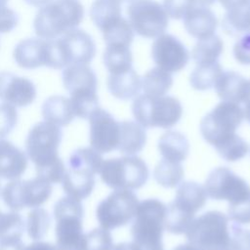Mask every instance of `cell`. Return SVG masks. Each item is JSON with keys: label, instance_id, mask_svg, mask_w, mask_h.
Here are the masks:
<instances>
[{"label": "cell", "instance_id": "6da1fadb", "mask_svg": "<svg viewBox=\"0 0 250 250\" xmlns=\"http://www.w3.org/2000/svg\"><path fill=\"white\" fill-rule=\"evenodd\" d=\"M103 161L101 153L92 147L74 150L62 180V189L67 196L78 200L87 198L93 191L95 175L100 172Z\"/></svg>", "mask_w": 250, "mask_h": 250}, {"label": "cell", "instance_id": "7a4b0ae2", "mask_svg": "<svg viewBox=\"0 0 250 250\" xmlns=\"http://www.w3.org/2000/svg\"><path fill=\"white\" fill-rule=\"evenodd\" d=\"M84 17L78 0H54L40 7L34 21L35 33L44 39H55L76 28Z\"/></svg>", "mask_w": 250, "mask_h": 250}, {"label": "cell", "instance_id": "3957f363", "mask_svg": "<svg viewBox=\"0 0 250 250\" xmlns=\"http://www.w3.org/2000/svg\"><path fill=\"white\" fill-rule=\"evenodd\" d=\"M96 55V45L86 31L71 29L62 36L49 39V60L47 66L62 69L72 64H88Z\"/></svg>", "mask_w": 250, "mask_h": 250}, {"label": "cell", "instance_id": "277c9868", "mask_svg": "<svg viewBox=\"0 0 250 250\" xmlns=\"http://www.w3.org/2000/svg\"><path fill=\"white\" fill-rule=\"evenodd\" d=\"M62 83L70 95V104L75 116L86 119L99 106L97 76L87 64H72L63 68Z\"/></svg>", "mask_w": 250, "mask_h": 250}, {"label": "cell", "instance_id": "5b68a950", "mask_svg": "<svg viewBox=\"0 0 250 250\" xmlns=\"http://www.w3.org/2000/svg\"><path fill=\"white\" fill-rule=\"evenodd\" d=\"M83 215L84 209L81 200L64 196L55 203V235L58 250H85Z\"/></svg>", "mask_w": 250, "mask_h": 250}, {"label": "cell", "instance_id": "8992f818", "mask_svg": "<svg viewBox=\"0 0 250 250\" xmlns=\"http://www.w3.org/2000/svg\"><path fill=\"white\" fill-rule=\"evenodd\" d=\"M167 206L158 199L139 202L131 228L133 241L144 250H161Z\"/></svg>", "mask_w": 250, "mask_h": 250}, {"label": "cell", "instance_id": "52a82bcc", "mask_svg": "<svg viewBox=\"0 0 250 250\" xmlns=\"http://www.w3.org/2000/svg\"><path fill=\"white\" fill-rule=\"evenodd\" d=\"M132 112L136 122L144 128L168 129L179 122L183 107L180 101L174 97H153L143 94L135 98Z\"/></svg>", "mask_w": 250, "mask_h": 250}, {"label": "cell", "instance_id": "ba28073f", "mask_svg": "<svg viewBox=\"0 0 250 250\" xmlns=\"http://www.w3.org/2000/svg\"><path fill=\"white\" fill-rule=\"evenodd\" d=\"M185 234L201 250H229V218L220 211H208L193 219Z\"/></svg>", "mask_w": 250, "mask_h": 250}, {"label": "cell", "instance_id": "9c48e42d", "mask_svg": "<svg viewBox=\"0 0 250 250\" xmlns=\"http://www.w3.org/2000/svg\"><path fill=\"white\" fill-rule=\"evenodd\" d=\"M99 174L102 181L114 190H134L146 183L148 168L142 158L127 155L104 160Z\"/></svg>", "mask_w": 250, "mask_h": 250}, {"label": "cell", "instance_id": "30bf717a", "mask_svg": "<svg viewBox=\"0 0 250 250\" xmlns=\"http://www.w3.org/2000/svg\"><path fill=\"white\" fill-rule=\"evenodd\" d=\"M244 118L239 104L222 101L200 122V132L204 140L214 147L235 135Z\"/></svg>", "mask_w": 250, "mask_h": 250}, {"label": "cell", "instance_id": "8fae6325", "mask_svg": "<svg viewBox=\"0 0 250 250\" xmlns=\"http://www.w3.org/2000/svg\"><path fill=\"white\" fill-rule=\"evenodd\" d=\"M62 137L60 126L47 121L38 122L30 129L25 140V150L36 169L44 168L61 159L58 148Z\"/></svg>", "mask_w": 250, "mask_h": 250}, {"label": "cell", "instance_id": "7c38bea8", "mask_svg": "<svg viewBox=\"0 0 250 250\" xmlns=\"http://www.w3.org/2000/svg\"><path fill=\"white\" fill-rule=\"evenodd\" d=\"M52 184L36 176L30 180H13L8 183L1 196L4 203L14 212L23 208H36L45 203L52 194Z\"/></svg>", "mask_w": 250, "mask_h": 250}, {"label": "cell", "instance_id": "4fadbf2b", "mask_svg": "<svg viewBox=\"0 0 250 250\" xmlns=\"http://www.w3.org/2000/svg\"><path fill=\"white\" fill-rule=\"evenodd\" d=\"M126 12L134 32L144 38H156L168 27V16L155 0H130Z\"/></svg>", "mask_w": 250, "mask_h": 250}, {"label": "cell", "instance_id": "5bb4252c", "mask_svg": "<svg viewBox=\"0 0 250 250\" xmlns=\"http://www.w3.org/2000/svg\"><path fill=\"white\" fill-rule=\"evenodd\" d=\"M139 200L129 189H117L100 202L96 215L100 226L105 229H113L127 225L137 211Z\"/></svg>", "mask_w": 250, "mask_h": 250}, {"label": "cell", "instance_id": "9a60e30c", "mask_svg": "<svg viewBox=\"0 0 250 250\" xmlns=\"http://www.w3.org/2000/svg\"><path fill=\"white\" fill-rule=\"evenodd\" d=\"M203 188L208 197L227 200L229 204L240 202L250 196V187L246 181L227 167L214 169L208 175Z\"/></svg>", "mask_w": 250, "mask_h": 250}, {"label": "cell", "instance_id": "2e32d148", "mask_svg": "<svg viewBox=\"0 0 250 250\" xmlns=\"http://www.w3.org/2000/svg\"><path fill=\"white\" fill-rule=\"evenodd\" d=\"M90 123V145L98 152L107 153L117 149L120 125L106 110L97 107L88 117Z\"/></svg>", "mask_w": 250, "mask_h": 250}, {"label": "cell", "instance_id": "e0dca14e", "mask_svg": "<svg viewBox=\"0 0 250 250\" xmlns=\"http://www.w3.org/2000/svg\"><path fill=\"white\" fill-rule=\"evenodd\" d=\"M151 58L157 67L173 73L186 67L189 61V53L178 38L164 33L153 41Z\"/></svg>", "mask_w": 250, "mask_h": 250}, {"label": "cell", "instance_id": "ac0fdd59", "mask_svg": "<svg viewBox=\"0 0 250 250\" xmlns=\"http://www.w3.org/2000/svg\"><path fill=\"white\" fill-rule=\"evenodd\" d=\"M36 98V88L31 80L9 71H0V100L14 106H27Z\"/></svg>", "mask_w": 250, "mask_h": 250}, {"label": "cell", "instance_id": "d6986e66", "mask_svg": "<svg viewBox=\"0 0 250 250\" xmlns=\"http://www.w3.org/2000/svg\"><path fill=\"white\" fill-rule=\"evenodd\" d=\"M14 59L17 64L25 69H34L48 63L49 40L42 38H27L20 41L14 49Z\"/></svg>", "mask_w": 250, "mask_h": 250}, {"label": "cell", "instance_id": "ffe728a7", "mask_svg": "<svg viewBox=\"0 0 250 250\" xmlns=\"http://www.w3.org/2000/svg\"><path fill=\"white\" fill-rule=\"evenodd\" d=\"M26 167L25 152L10 141L0 139V178L18 180L23 175Z\"/></svg>", "mask_w": 250, "mask_h": 250}, {"label": "cell", "instance_id": "44dd1931", "mask_svg": "<svg viewBox=\"0 0 250 250\" xmlns=\"http://www.w3.org/2000/svg\"><path fill=\"white\" fill-rule=\"evenodd\" d=\"M183 20L187 32L198 40L214 35L218 26L215 14L204 6H194Z\"/></svg>", "mask_w": 250, "mask_h": 250}, {"label": "cell", "instance_id": "7402d4cb", "mask_svg": "<svg viewBox=\"0 0 250 250\" xmlns=\"http://www.w3.org/2000/svg\"><path fill=\"white\" fill-rule=\"evenodd\" d=\"M207 194L203 187L195 182H184L178 187L176 197L172 203L183 212L193 216L204 207Z\"/></svg>", "mask_w": 250, "mask_h": 250}, {"label": "cell", "instance_id": "603a6c76", "mask_svg": "<svg viewBox=\"0 0 250 250\" xmlns=\"http://www.w3.org/2000/svg\"><path fill=\"white\" fill-rule=\"evenodd\" d=\"M214 87L222 101L240 104L245 99L248 80L235 71H223Z\"/></svg>", "mask_w": 250, "mask_h": 250}, {"label": "cell", "instance_id": "cb8c5ba5", "mask_svg": "<svg viewBox=\"0 0 250 250\" xmlns=\"http://www.w3.org/2000/svg\"><path fill=\"white\" fill-rule=\"evenodd\" d=\"M106 85L113 97L127 101L137 97L139 94L141 90V77L132 67L124 72L109 74Z\"/></svg>", "mask_w": 250, "mask_h": 250}, {"label": "cell", "instance_id": "d4e9b609", "mask_svg": "<svg viewBox=\"0 0 250 250\" xmlns=\"http://www.w3.org/2000/svg\"><path fill=\"white\" fill-rule=\"evenodd\" d=\"M119 142L117 149L127 155H134L140 152L146 143V133L145 128L138 122H119Z\"/></svg>", "mask_w": 250, "mask_h": 250}, {"label": "cell", "instance_id": "484cf974", "mask_svg": "<svg viewBox=\"0 0 250 250\" xmlns=\"http://www.w3.org/2000/svg\"><path fill=\"white\" fill-rule=\"evenodd\" d=\"M45 121L58 126H67L75 117L70 100L64 96H51L42 104Z\"/></svg>", "mask_w": 250, "mask_h": 250}, {"label": "cell", "instance_id": "4316f807", "mask_svg": "<svg viewBox=\"0 0 250 250\" xmlns=\"http://www.w3.org/2000/svg\"><path fill=\"white\" fill-rule=\"evenodd\" d=\"M158 150L163 159L181 163L188 154L189 144L182 133L168 130L158 141Z\"/></svg>", "mask_w": 250, "mask_h": 250}, {"label": "cell", "instance_id": "83f0119b", "mask_svg": "<svg viewBox=\"0 0 250 250\" xmlns=\"http://www.w3.org/2000/svg\"><path fill=\"white\" fill-rule=\"evenodd\" d=\"M90 16L95 25L104 31L122 17L121 3L116 0H95L91 6Z\"/></svg>", "mask_w": 250, "mask_h": 250}, {"label": "cell", "instance_id": "f1b7e54d", "mask_svg": "<svg viewBox=\"0 0 250 250\" xmlns=\"http://www.w3.org/2000/svg\"><path fill=\"white\" fill-rule=\"evenodd\" d=\"M173 78L170 72L165 71L159 67H153L149 69L141 78V89L144 94L161 97L172 87Z\"/></svg>", "mask_w": 250, "mask_h": 250}, {"label": "cell", "instance_id": "f546056e", "mask_svg": "<svg viewBox=\"0 0 250 250\" xmlns=\"http://www.w3.org/2000/svg\"><path fill=\"white\" fill-rule=\"evenodd\" d=\"M103 60L109 74L124 72L132 68L133 58L129 46L106 45Z\"/></svg>", "mask_w": 250, "mask_h": 250}, {"label": "cell", "instance_id": "4dcf8cb0", "mask_svg": "<svg viewBox=\"0 0 250 250\" xmlns=\"http://www.w3.org/2000/svg\"><path fill=\"white\" fill-rule=\"evenodd\" d=\"M224 43L217 35L200 39L194 45L191 51V57L196 64L212 63L219 62V58L223 53Z\"/></svg>", "mask_w": 250, "mask_h": 250}, {"label": "cell", "instance_id": "1f68e13d", "mask_svg": "<svg viewBox=\"0 0 250 250\" xmlns=\"http://www.w3.org/2000/svg\"><path fill=\"white\" fill-rule=\"evenodd\" d=\"M223 72L219 62L212 63L196 64L189 76L191 87L198 91H206L213 88Z\"/></svg>", "mask_w": 250, "mask_h": 250}, {"label": "cell", "instance_id": "d6a6232c", "mask_svg": "<svg viewBox=\"0 0 250 250\" xmlns=\"http://www.w3.org/2000/svg\"><path fill=\"white\" fill-rule=\"evenodd\" d=\"M153 178L164 188H175L181 184L184 178L183 166L179 162L162 159L154 168Z\"/></svg>", "mask_w": 250, "mask_h": 250}, {"label": "cell", "instance_id": "836d02e7", "mask_svg": "<svg viewBox=\"0 0 250 250\" xmlns=\"http://www.w3.org/2000/svg\"><path fill=\"white\" fill-rule=\"evenodd\" d=\"M102 32L106 45H124L130 47L134 39V30L128 20L123 17Z\"/></svg>", "mask_w": 250, "mask_h": 250}, {"label": "cell", "instance_id": "e575fe53", "mask_svg": "<svg viewBox=\"0 0 250 250\" xmlns=\"http://www.w3.org/2000/svg\"><path fill=\"white\" fill-rule=\"evenodd\" d=\"M51 218L49 213L43 208H33L27 214L26 230L28 236L33 240H40L49 230Z\"/></svg>", "mask_w": 250, "mask_h": 250}, {"label": "cell", "instance_id": "d590c367", "mask_svg": "<svg viewBox=\"0 0 250 250\" xmlns=\"http://www.w3.org/2000/svg\"><path fill=\"white\" fill-rule=\"evenodd\" d=\"M215 148L225 160L234 162L243 158L247 154L249 146L246 141L235 134Z\"/></svg>", "mask_w": 250, "mask_h": 250}, {"label": "cell", "instance_id": "8d00e7d4", "mask_svg": "<svg viewBox=\"0 0 250 250\" xmlns=\"http://www.w3.org/2000/svg\"><path fill=\"white\" fill-rule=\"evenodd\" d=\"M193 219V216L183 212L171 202L167 206L164 227L171 233L182 234L186 232Z\"/></svg>", "mask_w": 250, "mask_h": 250}, {"label": "cell", "instance_id": "74e56055", "mask_svg": "<svg viewBox=\"0 0 250 250\" xmlns=\"http://www.w3.org/2000/svg\"><path fill=\"white\" fill-rule=\"evenodd\" d=\"M24 230V221L17 212L3 213L0 221V240L21 238Z\"/></svg>", "mask_w": 250, "mask_h": 250}, {"label": "cell", "instance_id": "f35d334b", "mask_svg": "<svg viewBox=\"0 0 250 250\" xmlns=\"http://www.w3.org/2000/svg\"><path fill=\"white\" fill-rule=\"evenodd\" d=\"M113 246L108 229L101 227L85 233V250H112Z\"/></svg>", "mask_w": 250, "mask_h": 250}, {"label": "cell", "instance_id": "ab89813d", "mask_svg": "<svg viewBox=\"0 0 250 250\" xmlns=\"http://www.w3.org/2000/svg\"><path fill=\"white\" fill-rule=\"evenodd\" d=\"M18 121L16 106L3 103L0 104V139L7 137L15 128Z\"/></svg>", "mask_w": 250, "mask_h": 250}, {"label": "cell", "instance_id": "60d3db41", "mask_svg": "<svg viewBox=\"0 0 250 250\" xmlns=\"http://www.w3.org/2000/svg\"><path fill=\"white\" fill-rule=\"evenodd\" d=\"M162 6L168 17L180 20L196 5L193 0H164Z\"/></svg>", "mask_w": 250, "mask_h": 250}, {"label": "cell", "instance_id": "b9f144b4", "mask_svg": "<svg viewBox=\"0 0 250 250\" xmlns=\"http://www.w3.org/2000/svg\"><path fill=\"white\" fill-rule=\"evenodd\" d=\"M228 215L236 224H250V196L240 202L229 204Z\"/></svg>", "mask_w": 250, "mask_h": 250}, {"label": "cell", "instance_id": "7bdbcfd3", "mask_svg": "<svg viewBox=\"0 0 250 250\" xmlns=\"http://www.w3.org/2000/svg\"><path fill=\"white\" fill-rule=\"evenodd\" d=\"M229 250H250V229L231 226Z\"/></svg>", "mask_w": 250, "mask_h": 250}, {"label": "cell", "instance_id": "ee69618b", "mask_svg": "<svg viewBox=\"0 0 250 250\" xmlns=\"http://www.w3.org/2000/svg\"><path fill=\"white\" fill-rule=\"evenodd\" d=\"M232 52L237 62L250 65V32L245 33L235 42Z\"/></svg>", "mask_w": 250, "mask_h": 250}, {"label": "cell", "instance_id": "f6af8a7d", "mask_svg": "<svg viewBox=\"0 0 250 250\" xmlns=\"http://www.w3.org/2000/svg\"><path fill=\"white\" fill-rule=\"evenodd\" d=\"M19 17L12 9L0 7V33L12 31L18 24Z\"/></svg>", "mask_w": 250, "mask_h": 250}, {"label": "cell", "instance_id": "bcb514c9", "mask_svg": "<svg viewBox=\"0 0 250 250\" xmlns=\"http://www.w3.org/2000/svg\"><path fill=\"white\" fill-rule=\"evenodd\" d=\"M0 250H24L21 238H10L0 240Z\"/></svg>", "mask_w": 250, "mask_h": 250}, {"label": "cell", "instance_id": "7dc6e473", "mask_svg": "<svg viewBox=\"0 0 250 250\" xmlns=\"http://www.w3.org/2000/svg\"><path fill=\"white\" fill-rule=\"evenodd\" d=\"M221 5L227 10L243 9L250 4V0H219Z\"/></svg>", "mask_w": 250, "mask_h": 250}, {"label": "cell", "instance_id": "c3c4849f", "mask_svg": "<svg viewBox=\"0 0 250 250\" xmlns=\"http://www.w3.org/2000/svg\"><path fill=\"white\" fill-rule=\"evenodd\" d=\"M24 250H58V248L56 245L49 242L36 241L29 244L27 247L24 248Z\"/></svg>", "mask_w": 250, "mask_h": 250}, {"label": "cell", "instance_id": "681fc988", "mask_svg": "<svg viewBox=\"0 0 250 250\" xmlns=\"http://www.w3.org/2000/svg\"><path fill=\"white\" fill-rule=\"evenodd\" d=\"M243 104H244V107L242 109H243L244 118H246V120L250 123V80H248L247 93H246L245 99L243 101Z\"/></svg>", "mask_w": 250, "mask_h": 250}, {"label": "cell", "instance_id": "f907efd6", "mask_svg": "<svg viewBox=\"0 0 250 250\" xmlns=\"http://www.w3.org/2000/svg\"><path fill=\"white\" fill-rule=\"evenodd\" d=\"M112 250H144L134 241L132 242H122L113 246Z\"/></svg>", "mask_w": 250, "mask_h": 250}, {"label": "cell", "instance_id": "816d5d0a", "mask_svg": "<svg viewBox=\"0 0 250 250\" xmlns=\"http://www.w3.org/2000/svg\"><path fill=\"white\" fill-rule=\"evenodd\" d=\"M27 4L34 6V7H42L48 3H50L52 0H24Z\"/></svg>", "mask_w": 250, "mask_h": 250}, {"label": "cell", "instance_id": "f5cc1de1", "mask_svg": "<svg viewBox=\"0 0 250 250\" xmlns=\"http://www.w3.org/2000/svg\"><path fill=\"white\" fill-rule=\"evenodd\" d=\"M243 13H244V20H245L247 28L250 32V4L247 7L243 8Z\"/></svg>", "mask_w": 250, "mask_h": 250}, {"label": "cell", "instance_id": "db71d44e", "mask_svg": "<svg viewBox=\"0 0 250 250\" xmlns=\"http://www.w3.org/2000/svg\"><path fill=\"white\" fill-rule=\"evenodd\" d=\"M173 250H201V249L188 243V244H181V245L175 247Z\"/></svg>", "mask_w": 250, "mask_h": 250}, {"label": "cell", "instance_id": "11a10c76", "mask_svg": "<svg viewBox=\"0 0 250 250\" xmlns=\"http://www.w3.org/2000/svg\"><path fill=\"white\" fill-rule=\"evenodd\" d=\"M196 6H204V7H208L212 4H214L217 0H193Z\"/></svg>", "mask_w": 250, "mask_h": 250}, {"label": "cell", "instance_id": "9f6ffc18", "mask_svg": "<svg viewBox=\"0 0 250 250\" xmlns=\"http://www.w3.org/2000/svg\"><path fill=\"white\" fill-rule=\"evenodd\" d=\"M9 0H0V7H3V6H5L6 4H7V2H8Z\"/></svg>", "mask_w": 250, "mask_h": 250}, {"label": "cell", "instance_id": "6f0895ef", "mask_svg": "<svg viewBox=\"0 0 250 250\" xmlns=\"http://www.w3.org/2000/svg\"><path fill=\"white\" fill-rule=\"evenodd\" d=\"M116 1H118L119 3H121V4H122L123 2H126V1H130V0H116Z\"/></svg>", "mask_w": 250, "mask_h": 250}, {"label": "cell", "instance_id": "680465c9", "mask_svg": "<svg viewBox=\"0 0 250 250\" xmlns=\"http://www.w3.org/2000/svg\"><path fill=\"white\" fill-rule=\"evenodd\" d=\"M2 214H3V212L0 211V221H1V218H2Z\"/></svg>", "mask_w": 250, "mask_h": 250}, {"label": "cell", "instance_id": "91938a15", "mask_svg": "<svg viewBox=\"0 0 250 250\" xmlns=\"http://www.w3.org/2000/svg\"><path fill=\"white\" fill-rule=\"evenodd\" d=\"M0 191H1V184H0Z\"/></svg>", "mask_w": 250, "mask_h": 250}, {"label": "cell", "instance_id": "94428289", "mask_svg": "<svg viewBox=\"0 0 250 250\" xmlns=\"http://www.w3.org/2000/svg\"><path fill=\"white\" fill-rule=\"evenodd\" d=\"M161 250H163V249H161Z\"/></svg>", "mask_w": 250, "mask_h": 250}]
</instances>
